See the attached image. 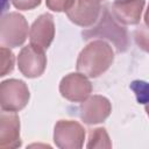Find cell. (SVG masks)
Segmentation results:
<instances>
[{
    "mask_svg": "<svg viewBox=\"0 0 149 149\" xmlns=\"http://www.w3.org/2000/svg\"><path fill=\"white\" fill-rule=\"evenodd\" d=\"M113 61L112 47L104 40H94L79 52L76 68L78 72L88 78H98L109 69Z\"/></svg>",
    "mask_w": 149,
    "mask_h": 149,
    "instance_id": "6da1fadb",
    "label": "cell"
},
{
    "mask_svg": "<svg viewBox=\"0 0 149 149\" xmlns=\"http://www.w3.org/2000/svg\"><path fill=\"white\" fill-rule=\"evenodd\" d=\"M81 35L84 40H107L114 45L118 52H125L129 47V36L127 29L114 19L108 9V6L102 7L97 23L91 28L83 30Z\"/></svg>",
    "mask_w": 149,
    "mask_h": 149,
    "instance_id": "7a4b0ae2",
    "label": "cell"
},
{
    "mask_svg": "<svg viewBox=\"0 0 149 149\" xmlns=\"http://www.w3.org/2000/svg\"><path fill=\"white\" fill-rule=\"evenodd\" d=\"M29 26L26 17L17 12L3 14L0 21V44L7 48L21 47L29 31Z\"/></svg>",
    "mask_w": 149,
    "mask_h": 149,
    "instance_id": "3957f363",
    "label": "cell"
},
{
    "mask_svg": "<svg viewBox=\"0 0 149 149\" xmlns=\"http://www.w3.org/2000/svg\"><path fill=\"white\" fill-rule=\"evenodd\" d=\"M30 99L27 84L21 79H6L0 84V106L5 112L23 109Z\"/></svg>",
    "mask_w": 149,
    "mask_h": 149,
    "instance_id": "277c9868",
    "label": "cell"
},
{
    "mask_svg": "<svg viewBox=\"0 0 149 149\" xmlns=\"http://www.w3.org/2000/svg\"><path fill=\"white\" fill-rule=\"evenodd\" d=\"M85 141L84 127L74 120H58L54 127V142L61 149H80Z\"/></svg>",
    "mask_w": 149,
    "mask_h": 149,
    "instance_id": "5b68a950",
    "label": "cell"
},
{
    "mask_svg": "<svg viewBox=\"0 0 149 149\" xmlns=\"http://www.w3.org/2000/svg\"><path fill=\"white\" fill-rule=\"evenodd\" d=\"M47 62L44 50L33 44L23 47L17 55L19 71L27 78H37L42 76L45 71Z\"/></svg>",
    "mask_w": 149,
    "mask_h": 149,
    "instance_id": "8992f818",
    "label": "cell"
},
{
    "mask_svg": "<svg viewBox=\"0 0 149 149\" xmlns=\"http://www.w3.org/2000/svg\"><path fill=\"white\" fill-rule=\"evenodd\" d=\"M59 93L64 99L71 102H83L91 95L92 84L85 74L71 72L61 79Z\"/></svg>",
    "mask_w": 149,
    "mask_h": 149,
    "instance_id": "52a82bcc",
    "label": "cell"
},
{
    "mask_svg": "<svg viewBox=\"0 0 149 149\" xmlns=\"http://www.w3.org/2000/svg\"><path fill=\"white\" fill-rule=\"evenodd\" d=\"M101 2V0H74L65 14L72 23L83 28H90L100 17L102 10Z\"/></svg>",
    "mask_w": 149,
    "mask_h": 149,
    "instance_id": "ba28073f",
    "label": "cell"
},
{
    "mask_svg": "<svg viewBox=\"0 0 149 149\" xmlns=\"http://www.w3.org/2000/svg\"><path fill=\"white\" fill-rule=\"evenodd\" d=\"M79 118L86 125H97L104 122L112 112L111 101L100 94L90 95L79 106Z\"/></svg>",
    "mask_w": 149,
    "mask_h": 149,
    "instance_id": "9c48e42d",
    "label": "cell"
},
{
    "mask_svg": "<svg viewBox=\"0 0 149 149\" xmlns=\"http://www.w3.org/2000/svg\"><path fill=\"white\" fill-rule=\"evenodd\" d=\"M55 37V21L54 16L49 13L40 15L29 29L30 44L47 50Z\"/></svg>",
    "mask_w": 149,
    "mask_h": 149,
    "instance_id": "30bf717a",
    "label": "cell"
},
{
    "mask_svg": "<svg viewBox=\"0 0 149 149\" xmlns=\"http://www.w3.org/2000/svg\"><path fill=\"white\" fill-rule=\"evenodd\" d=\"M144 5L146 0H114L111 13L119 23L135 26L140 23Z\"/></svg>",
    "mask_w": 149,
    "mask_h": 149,
    "instance_id": "8fae6325",
    "label": "cell"
},
{
    "mask_svg": "<svg viewBox=\"0 0 149 149\" xmlns=\"http://www.w3.org/2000/svg\"><path fill=\"white\" fill-rule=\"evenodd\" d=\"M20 139V118L16 112L6 113L2 111L0 115V148L15 149L21 147Z\"/></svg>",
    "mask_w": 149,
    "mask_h": 149,
    "instance_id": "7c38bea8",
    "label": "cell"
},
{
    "mask_svg": "<svg viewBox=\"0 0 149 149\" xmlns=\"http://www.w3.org/2000/svg\"><path fill=\"white\" fill-rule=\"evenodd\" d=\"M86 148H112V141L104 127H98L90 130Z\"/></svg>",
    "mask_w": 149,
    "mask_h": 149,
    "instance_id": "4fadbf2b",
    "label": "cell"
},
{
    "mask_svg": "<svg viewBox=\"0 0 149 149\" xmlns=\"http://www.w3.org/2000/svg\"><path fill=\"white\" fill-rule=\"evenodd\" d=\"M129 87L135 93L139 104L146 105L149 102V83L144 80H134L130 83Z\"/></svg>",
    "mask_w": 149,
    "mask_h": 149,
    "instance_id": "5bb4252c",
    "label": "cell"
},
{
    "mask_svg": "<svg viewBox=\"0 0 149 149\" xmlns=\"http://www.w3.org/2000/svg\"><path fill=\"white\" fill-rule=\"evenodd\" d=\"M0 54H1V70H0V77H5L9 72L13 71L14 69V62L15 57L14 54L10 51V48L2 47L0 48Z\"/></svg>",
    "mask_w": 149,
    "mask_h": 149,
    "instance_id": "9a60e30c",
    "label": "cell"
},
{
    "mask_svg": "<svg viewBox=\"0 0 149 149\" xmlns=\"http://www.w3.org/2000/svg\"><path fill=\"white\" fill-rule=\"evenodd\" d=\"M134 40L141 50L149 54V24H140L134 31Z\"/></svg>",
    "mask_w": 149,
    "mask_h": 149,
    "instance_id": "2e32d148",
    "label": "cell"
},
{
    "mask_svg": "<svg viewBox=\"0 0 149 149\" xmlns=\"http://www.w3.org/2000/svg\"><path fill=\"white\" fill-rule=\"evenodd\" d=\"M74 0H45V6L52 12H66Z\"/></svg>",
    "mask_w": 149,
    "mask_h": 149,
    "instance_id": "e0dca14e",
    "label": "cell"
},
{
    "mask_svg": "<svg viewBox=\"0 0 149 149\" xmlns=\"http://www.w3.org/2000/svg\"><path fill=\"white\" fill-rule=\"evenodd\" d=\"M42 0H10L12 5L19 10H30L41 5Z\"/></svg>",
    "mask_w": 149,
    "mask_h": 149,
    "instance_id": "ac0fdd59",
    "label": "cell"
},
{
    "mask_svg": "<svg viewBox=\"0 0 149 149\" xmlns=\"http://www.w3.org/2000/svg\"><path fill=\"white\" fill-rule=\"evenodd\" d=\"M144 23H147V24H149V3H148V7H147V9H146V13H144Z\"/></svg>",
    "mask_w": 149,
    "mask_h": 149,
    "instance_id": "d6986e66",
    "label": "cell"
},
{
    "mask_svg": "<svg viewBox=\"0 0 149 149\" xmlns=\"http://www.w3.org/2000/svg\"><path fill=\"white\" fill-rule=\"evenodd\" d=\"M144 109H146V113H147V115L149 116V102H148V104H146V106H144Z\"/></svg>",
    "mask_w": 149,
    "mask_h": 149,
    "instance_id": "ffe728a7",
    "label": "cell"
},
{
    "mask_svg": "<svg viewBox=\"0 0 149 149\" xmlns=\"http://www.w3.org/2000/svg\"><path fill=\"white\" fill-rule=\"evenodd\" d=\"M101 1H105V0H101Z\"/></svg>",
    "mask_w": 149,
    "mask_h": 149,
    "instance_id": "44dd1931",
    "label": "cell"
}]
</instances>
